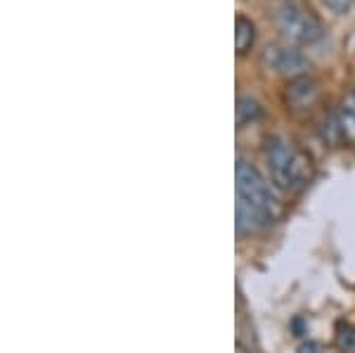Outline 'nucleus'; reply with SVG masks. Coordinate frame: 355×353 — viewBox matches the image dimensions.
<instances>
[{
  "label": "nucleus",
  "instance_id": "1",
  "mask_svg": "<svg viewBox=\"0 0 355 353\" xmlns=\"http://www.w3.org/2000/svg\"><path fill=\"white\" fill-rule=\"evenodd\" d=\"M234 178H237V183H234V187H237V204H234L237 235H254V232L270 227L279 216V204L268 180L261 175V171L239 157Z\"/></svg>",
  "mask_w": 355,
  "mask_h": 353
},
{
  "label": "nucleus",
  "instance_id": "2",
  "mask_svg": "<svg viewBox=\"0 0 355 353\" xmlns=\"http://www.w3.org/2000/svg\"><path fill=\"white\" fill-rule=\"evenodd\" d=\"M266 162L270 180L284 192H301L313 178L311 157L282 135H270L266 140Z\"/></svg>",
  "mask_w": 355,
  "mask_h": 353
},
{
  "label": "nucleus",
  "instance_id": "3",
  "mask_svg": "<svg viewBox=\"0 0 355 353\" xmlns=\"http://www.w3.org/2000/svg\"><path fill=\"white\" fill-rule=\"evenodd\" d=\"M275 26L282 33V38L296 48L315 45L324 38V24L311 10H303L299 5H284L275 12Z\"/></svg>",
  "mask_w": 355,
  "mask_h": 353
},
{
  "label": "nucleus",
  "instance_id": "4",
  "mask_svg": "<svg viewBox=\"0 0 355 353\" xmlns=\"http://www.w3.org/2000/svg\"><path fill=\"white\" fill-rule=\"evenodd\" d=\"M261 62L268 71L279 74L284 78H296L308 74V57L291 43H270L261 55Z\"/></svg>",
  "mask_w": 355,
  "mask_h": 353
},
{
  "label": "nucleus",
  "instance_id": "5",
  "mask_svg": "<svg viewBox=\"0 0 355 353\" xmlns=\"http://www.w3.org/2000/svg\"><path fill=\"white\" fill-rule=\"evenodd\" d=\"M329 130H324V138L329 142H341V145H355V90L346 95L336 112L324 123Z\"/></svg>",
  "mask_w": 355,
  "mask_h": 353
},
{
  "label": "nucleus",
  "instance_id": "6",
  "mask_svg": "<svg viewBox=\"0 0 355 353\" xmlns=\"http://www.w3.org/2000/svg\"><path fill=\"white\" fill-rule=\"evenodd\" d=\"M318 98H320V88H318V81H315L311 74H303V76L291 78L287 83V90H284L287 107L296 114L311 112L315 107V102H318Z\"/></svg>",
  "mask_w": 355,
  "mask_h": 353
},
{
  "label": "nucleus",
  "instance_id": "7",
  "mask_svg": "<svg viewBox=\"0 0 355 353\" xmlns=\"http://www.w3.org/2000/svg\"><path fill=\"white\" fill-rule=\"evenodd\" d=\"M234 114H237V126L246 128V126H254L256 121H261L263 107H261V102L256 98H251V95H239Z\"/></svg>",
  "mask_w": 355,
  "mask_h": 353
},
{
  "label": "nucleus",
  "instance_id": "8",
  "mask_svg": "<svg viewBox=\"0 0 355 353\" xmlns=\"http://www.w3.org/2000/svg\"><path fill=\"white\" fill-rule=\"evenodd\" d=\"M256 41V26L249 17L237 15L234 19V48H237V55H246L251 48H254Z\"/></svg>",
  "mask_w": 355,
  "mask_h": 353
},
{
  "label": "nucleus",
  "instance_id": "9",
  "mask_svg": "<svg viewBox=\"0 0 355 353\" xmlns=\"http://www.w3.org/2000/svg\"><path fill=\"white\" fill-rule=\"evenodd\" d=\"M355 0H322V5L334 15H348L353 10Z\"/></svg>",
  "mask_w": 355,
  "mask_h": 353
},
{
  "label": "nucleus",
  "instance_id": "10",
  "mask_svg": "<svg viewBox=\"0 0 355 353\" xmlns=\"http://www.w3.org/2000/svg\"><path fill=\"white\" fill-rule=\"evenodd\" d=\"M299 353H320V346L318 344H313V341H308V344H303Z\"/></svg>",
  "mask_w": 355,
  "mask_h": 353
},
{
  "label": "nucleus",
  "instance_id": "11",
  "mask_svg": "<svg viewBox=\"0 0 355 353\" xmlns=\"http://www.w3.org/2000/svg\"><path fill=\"white\" fill-rule=\"evenodd\" d=\"M239 353H246V351H239Z\"/></svg>",
  "mask_w": 355,
  "mask_h": 353
}]
</instances>
